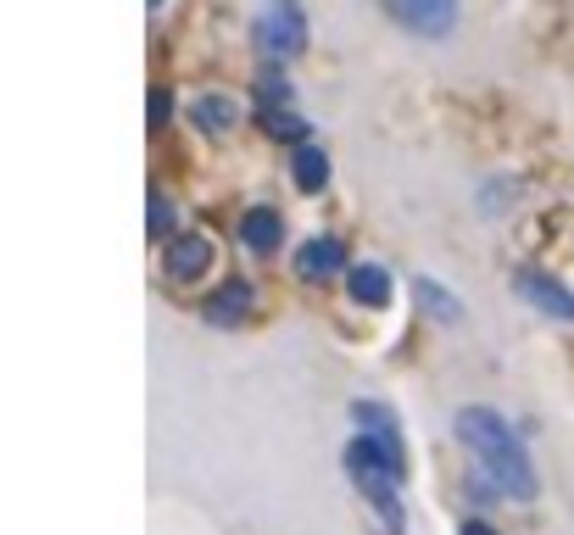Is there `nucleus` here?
Returning a JSON list of instances; mask_svg holds the SVG:
<instances>
[{
  "label": "nucleus",
  "instance_id": "1",
  "mask_svg": "<svg viewBox=\"0 0 574 535\" xmlns=\"http://www.w3.org/2000/svg\"><path fill=\"white\" fill-rule=\"evenodd\" d=\"M352 418H357V435L346 446V474L363 491V502L379 513L385 535H401V480H407L401 424L390 418L385 402H357Z\"/></svg>",
  "mask_w": 574,
  "mask_h": 535
},
{
  "label": "nucleus",
  "instance_id": "2",
  "mask_svg": "<svg viewBox=\"0 0 574 535\" xmlns=\"http://www.w3.org/2000/svg\"><path fill=\"white\" fill-rule=\"evenodd\" d=\"M457 440L468 446V458L479 469V485H490V496H514V502H530L536 496V463L525 452L519 429L503 413L463 407L457 413Z\"/></svg>",
  "mask_w": 574,
  "mask_h": 535
},
{
  "label": "nucleus",
  "instance_id": "3",
  "mask_svg": "<svg viewBox=\"0 0 574 535\" xmlns=\"http://www.w3.org/2000/svg\"><path fill=\"white\" fill-rule=\"evenodd\" d=\"M257 51L263 56H301L307 51V12H301V0H268L263 18H257Z\"/></svg>",
  "mask_w": 574,
  "mask_h": 535
},
{
  "label": "nucleus",
  "instance_id": "4",
  "mask_svg": "<svg viewBox=\"0 0 574 535\" xmlns=\"http://www.w3.org/2000/svg\"><path fill=\"white\" fill-rule=\"evenodd\" d=\"M379 7H385L407 34H424V40H441V34H452V23H457V0H379Z\"/></svg>",
  "mask_w": 574,
  "mask_h": 535
},
{
  "label": "nucleus",
  "instance_id": "5",
  "mask_svg": "<svg viewBox=\"0 0 574 535\" xmlns=\"http://www.w3.org/2000/svg\"><path fill=\"white\" fill-rule=\"evenodd\" d=\"M207 268H212V240H207V234H174V240H168V274H174L179 285L201 280Z\"/></svg>",
  "mask_w": 574,
  "mask_h": 535
},
{
  "label": "nucleus",
  "instance_id": "6",
  "mask_svg": "<svg viewBox=\"0 0 574 535\" xmlns=\"http://www.w3.org/2000/svg\"><path fill=\"white\" fill-rule=\"evenodd\" d=\"M519 296H525L530 307H541V313L574 324V291L558 285V280H547V274H536V268H530V274H519Z\"/></svg>",
  "mask_w": 574,
  "mask_h": 535
},
{
  "label": "nucleus",
  "instance_id": "7",
  "mask_svg": "<svg viewBox=\"0 0 574 535\" xmlns=\"http://www.w3.org/2000/svg\"><path fill=\"white\" fill-rule=\"evenodd\" d=\"M296 268H301L307 280H330V274H341V268H346V251H341V240H307L296 251Z\"/></svg>",
  "mask_w": 574,
  "mask_h": 535
},
{
  "label": "nucleus",
  "instance_id": "8",
  "mask_svg": "<svg viewBox=\"0 0 574 535\" xmlns=\"http://www.w3.org/2000/svg\"><path fill=\"white\" fill-rule=\"evenodd\" d=\"M201 313H207V324H240L245 313H252V291H245V285H223V291H212L201 302Z\"/></svg>",
  "mask_w": 574,
  "mask_h": 535
},
{
  "label": "nucleus",
  "instance_id": "9",
  "mask_svg": "<svg viewBox=\"0 0 574 535\" xmlns=\"http://www.w3.org/2000/svg\"><path fill=\"white\" fill-rule=\"evenodd\" d=\"M290 178L312 196V190H323L330 185V156H323L318 145H296V156H290Z\"/></svg>",
  "mask_w": 574,
  "mask_h": 535
},
{
  "label": "nucleus",
  "instance_id": "10",
  "mask_svg": "<svg viewBox=\"0 0 574 535\" xmlns=\"http://www.w3.org/2000/svg\"><path fill=\"white\" fill-rule=\"evenodd\" d=\"M346 285H352V296H357L363 307H385V302H390V274H385L379 262H357Z\"/></svg>",
  "mask_w": 574,
  "mask_h": 535
},
{
  "label": "nucleus",
  "instance_id": "11",
  "mask_svg": "<svg viewBox=\"0 0 574 535\" xmlns=\"http://www.w3.org/2000/svg\"><path fill=\"white\" fill-rule=\"evenodd\" d=\"M240 234H245V245H252V251H274V245H279V234H285V223H279V212L257 207V212H245Z\"/></svg>",
  "mask_w": 574,
  "mask_h": 535
},
{
  "label": "nucleus",
  "instance_id": "12",
  "mask_svg": "<svg viewBox=\"0 0 574 535\" xmlns=\"http://www.w3.org/2000/svg\"><path fill=\"white\" fill-rule=\"evenodd\" d=\"M413 296H419V307H424L430 318H441V324H452V318H463V302H457L452 291H441L435 280H413Z\"/></svg>",
  "mask_w": 574,
  "mask_h": 535
},
{
  "label": "nucleus",
  "instance_id": "13",
  "mask_svg": "<svg viewBox=\"0 0 574 535\" xmlns=\"http://www.w3.org/2000/svg\"><path fill=\"white\" fill-rule=\"evenodd\" d=\"M196 118H201L212 134H223V129H234V123H240L234 101H223V96H207V101H196Z\"/></svg>",
  "mask_w": 574,
  "mask_h": 535
},
{
  "label": "nucleus",
  "instance_id": "14",
  "mask_svg": "<svg viewBox=\"0 0 574 535\" xmlns=\"http://www.w3.org/2000/svg\"><path fill=\"white\" fill-rule=\"evenodd\" d=\"M263 101H268V107H274V101H279V107H290V84H285V78H274V73H263Z\"/></svg>",
  "mask_w": 574,
  "mask_h": 535
},
{
  "label": "nucleus",
  "instance_id": "15",
  "mask_svg": "<svg viewBox=\"0 0 574 535\" xmlns=\"http://www.w3.org/2000/svg\"><path fill=\"white\" fill-rule=\"evenodd\" d=\"M151 234H168V201L162 196H151V223H145Z\"/></svg>",
  "mask_w": 574,
  "mask_h": 535
},
{
  "label": "nucleus",
  "instance_id": "16",
  "mask_svg": "<svg viewBox=\"0 0 574 535\" xmlns=\"http://www.w3.org/2000/svg\"><path fill=\"white\" fill-rule=\"evenodd\" d=\"M463 535H497V529H490V524H479V518H468V524H463Z\"/></svg>",
  "mask_w": 574,
  "mask_h": 535
}]
</instances>
